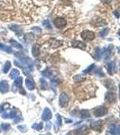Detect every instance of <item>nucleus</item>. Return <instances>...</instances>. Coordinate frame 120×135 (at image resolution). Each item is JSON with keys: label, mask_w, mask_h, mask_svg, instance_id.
<instances>
[{"label": "nucleus", "mask_w": 120, "mask_h": 135, "mask_svg": "<svg viewBox=\"0 0 120 135\" xmlns=\"http://www.w3.org/2000/svg\"><path fill=\"white\" fill-rule=\"evenodd\" d=\"M53 24H54V25L56 26L57 28L62 29L66 26L67 22H66V20L64 19V18H62V17H57V18L54 19Z\"/></svg>", "instance_id": "f257e3e1"}, {"label": "nucleus", "mask_w": 120, "mask_h": 135, "mask_svg": "<svg viewBox=\"0 0 120 135\" xmlns=\"http://www.w3.org/2000/svg\"><path fill=\"white\" fill-rule=\"evenodd\" d=\"M81 37L84 41L90 42V41H92L95 38V33L90 31H84L81 33Z\"/></svg>", "instance_id": "f03ea898"}, {"label": "nucleus", "mask_w": 120, "mask_h": 135, "mask_svg": "<svg viewBox=\"0 0 120 135\" xmlns=\"http://www.w3.org/2000/svg\"><path fill=\"white\" fill-rule=\"evenodd\" d=\"M106 113H107V108L106 107H104V106L97 107L96 109L94 110V114H95V116H97V117L105 115Z\"/></svg>", "instance_id": "7ed1b4c3"}, {"label": "nucleus", "mask_w": 120, "mask_h": 135, "mask_svg": "<svg viewBox=\"0 0 120 135\" xmlns=\"http://www.w3.org/2000/svg\"><path fill=\"white\" fill-rule=\"evenodd\" d=\"M69 101V96L65 94V93H62L61 95H60V105L61 106H65Z\"/></svg>", "instance_id": "20e7f679"}, {"label": "nucleus", "mask_w": 120, "mask_h": 135, "mask_svg": "<svg viewBox=\"0 0 120 135\" xmlns=\"http://www.w3.org/2000/svg\"><path fill=\"white\" fill-rule=\"evenodd\" d=\"M106 100L108 103H113L116 101V95L115 93L113 92H108L106 94V96H105Z\"/></svg>", "instance_id": "39448f33"}, {"label": "nucleus", "mask_w": 120, "mask_h": 135, "mask_svg": "<svg viewBox=\"0 0 120 135\" xmlns=\"http://www.w3.org/2000/svg\"><path fill=\"white\" fill-rule=\"evenodd\" d=\"M8 89H9V86H8L6 81H1L0 82V91H1V93H6Z\"/></svg>", "instance_id": "423d86ee"}, {"label": "nucleus", "mask_w": 120, "mask_h": 135, "mask_svg": "<svg viewBox=\"0 0 120 135\" xmlns=\"http://www.w3.org/2000/svg\"><path fill=\"white\" fill-rule=\"evenodd\" d=\"M72 46L74 48H79V49H81V50H85V49H86V44L81 43V42H79V41L73 42Z\"/></svg>", "instance_id": "0eeeda50"}, {"label": "nucleus", "mask_w": 120, "mask_h": 135, "mask_svg": "<svg viewBox=\"0 0 120 135\" xmlns=\"http://www.w3.org/2000/svg\"><path fill=\"white\" fill-rule=\"evenodd\" d=\"M101 124H102L101 121L94 122V123H92L91 124H90V127L96 131H99V129H100V127H101Z\"/></svg>", "instance_id": "6e6552de"}, {"label": "nucleus", "mask_w": 120, "mask_h": 135, "mask_svg": "<svg viewBox=\"0 0 120 135\" xmlns=\"http://www.w3.org/2000/svg\"><path fill=\"white\" fill-rule=\"evenodd\" d=\"M25 85H26V88H28V89L30 90L34 89V83H33L31 79H29V78H27L25 80Z\"/></svg>", "instance_id": "1a4fd4ad"}, {"label": "nucleus", "mask_w": 120, "mask_h": 135, "mask_svg": "<svg viewBox=\"0 0 120 135\" xmlns=\"http://www.w3.org/2000/svg\"><path fill=\"white\" fill-rule=\"evenodd\" d=\"M33 57H38L39 54H40V49H39V46L37 44L33 45Z\"/></svg>", "instance_id": "9d476101"}, {"label": "nucleus", "mask_w": 120, "mask_h": 135, "mask_svg": "<svg viewBox=\"0 0 120 135\" xmlns=\"http://www.w3.org/2000/svg\"><path fill=\"white\" fill-rule=\"evenodd\" d=\"M52 117V114H51V111L49 109H45L43 114H42V119L43 120H48Z\"/></svg>", "instance_id": "9b49d317"}, {"label": "nucleus", "mask_w": 120, "mask_h": 135, "mask_svg": "<svg viewBox=\"0 0 120 135\" xmlns=\"http://www.w3.org/2000/svg\"><path fill=\"white\" fill-rule=\"evenodd\" d=\"M114 67H115V63H114L113 61L108 62V64H107V69H108V71L109 72V74H112V73H113Z\"/></svg>", "instance_id": "f8f14e48"}, {"label": "nucleus", "mask_w": 120, "mask_h": 135, "mask_svg": "<svg viewBox=\"0 0 120 135\" xmlns=\"http://www.w3.org/2000/svg\"><path fill=\"white\" fill-rule=\"evenodd\" d=\"M94 57H95V59H100V58L102 57V50H100V49L96 48Z\"/></svg>", "instance_id": "ddd939ff"}, {"label": "nucleus", "mask_w": 120, "mask_h": 135, "mask_svg": "<svg viewBox=\"0 0 120 135\" xmlns=\"http://www.w3.org/2000/svg\"><path fill=\"white\" fill-rule=\"evenodd\" d=\"M19 75V71L17 69H12L11 71V73H10V78L14 79V78H16L17 76Z\"/></svg>", "instance_id": "4468645a"}, {"label": "nucleus", "mask_w": 120, "mask_h": 135, "mask_svg": "<svg viewBox=\"0 0 120 135\" xmlns=\"http://www.w3.org/2000/svg\"><path fill=\"white\" fill-rule=\"evenodd\" d=\"M10 68H11V63H10L9 61H6V62H5V66H4V68H3V71H4V73H7V72H8V70L10 69Z\"/></svg>", "instance_id": "2eb2a0df"}, {"label": "nucleus", "mask_w": 120, "mask_h": 135, "mask_svg": "<svg viewBox=\"0 0 120 135\" xmlns=\"http://www.w3.org/2000/svg\"><path fill=\"white\" fill-rule=\"evenodd\" d=\"M40 83H41V87H42V89H47V88H48V84H47V82H46V80H45V79H43V78H41Z\"/></svg>", "instance_id": "dca6fc26"}, {"label": "nucleus", "mask_w": 120, "mask_h": 135, "mask_svg": "<svg viewBox=\"0 0 120 135\" xmlns=\"http://www.w3.org/2000/svg\"><path fill=\"white\" fill-rule=\"evenodd\" d=\"M10 43H12L13 46H14V47L17 48V49H22V48H23V46H22L21 44H19L18 43H16V42H15V41H14V40H12Z\"/></svg>", "instance_id": "f3484780"}, {"label": "nucleus", "mask_w": 120, "mask_h": 135, "mask_svg": "<svg viewBox=\"0 0 120 135\" xmlns=\"http://www.w3.org/2000/svg\"><path fill=\"white\" fill-rule=\"evenodd\" d=\"M85 79V78L83 76H81V75H78V76L74 77V80L76 81V82H80V81H83Z\"/></svg>", "instance_id": "a211bd4d"}, {"label": "nucleus", "mask_w": 120, "mask_h": 135, "mask_svg": "<svg viewBox=\"0 0 120 135\" xmlns=\"http://www.w3.org/2000/svg\"><path fill=\"white\" fill-rule=\"evenodd\" d=\"M80 114H81V116L84 117V118H87V117L90 116V113L88 111H86V110H83V111L80 112Z\"/></svg>", "instance_id": "6ab92c4d"}, {"label": "nucleus", "mask_w": 120, "mask_h": 135, "mask_svg": "<svg viewBox=\"0 0 120 135\" xmlns=\"http://www.w3.org/2000/svg\"><path fill=\"white\" fill-rule=\"evenodd\" d=\"M42 75L44 77H50L51 76V71H50L49 69H46L45 70L42 71Z\"/></svg>", "instance_id": "aec40b11"}, {"label": "nucleus", "mask_w": 120, "mask_h": 135, "mask_svg": "<svg viewBox=\"0 0 120 135\" xmlns=\"http://www.w3.org/2000/svg\"><path fill=\"white\" fill-rule=\"evenodd\" d=\"M108 32H109V29H108V28L104 29L103 31L100 33V36H101V37H105V36H106L107 34L108 33Z\"/></svg>", "instance_id": "412c9836"}, {"label": "nucleus", "mask_w": 120, "mask_h": 135, "mask_svg": "<svg viewBox=\"0 0 120 135\" xmlns=\"http://www.w3.org/2000/svg\"><path fill=\"white\" fill-rule=\"evenodd\" d=\"M95 68V64H92L91 66H90L89 68H88L87 69H85L84 71H83V73H89V72H90V71H92V69Z\"/></svg>", "instance_id": "4be33fe9"}, {"label": "nucleus", "mask_w": 120, "mask_h": 135, "mask_svg": "<svg viewBox=\"0 0 120 135\" xmlns=\"http://www.w3.org/2000/svg\"><path fill=\"white\" fill-rule=\"evenodd\" d=\"M1 128H2L3 130L6 131L10 128V125L8 124V123H2V124H1Z\"/></svg>", "instance_id": "5701e85b"}, {"label": "nucleus", "mask_w": 120, "mask_h": 135, "mask_svg": "<svg viewBox=\"0 0 120 135\" xmlns=\"http://www.w3.org/2000/svg\"><path fill=\"white\" fill-rule=\"evenodd\" d=\"M3 50H5V51L8 52V53H10V52H12V49H11V48H10V47H7V46H5V47H4V49H3Z\"/></svg>", "instance_id": "b1692460"}, {"label": "nucleus", "mask_w": 120, "mask_h": 135, "mask_svg": "<svg viewBox=\"0 0 120 135\" xmlns=\"http://www.w3.org/2000/svg\"><path fill=\"white\" fill-rule=\"evenodd\" d=\"M42 24H43V25H44V26H46V27H49V28L51 29V25H50V22L49 21H47V20H46V21H44Z\"/></svg>", "instance_id": "393cba45"}, {"label": "nucleus", "mask_w": 120, "mask_h": 135, "mask_svg": "<svg viewBox=\"0 0 120 135\" xmlns=\"http://www.w3.org/2000/svg\"><path fill=\"white\" fill-rule=\"evenodd\" d=\"M34 127V128H36L37 130H39L40 128H42V123H39V124H37V125H34V126H33V128Z\"/></svg>", "instance_id": "a878e982"}, {"label": "nucleus", "mask_w": 120, "mask_h": 135, "mask_svg": "<svg viewBox=\"0 0 120 135\" xmlns=\"http://www.w3.org/2000/svg\"><path fill=\"white\" fill-rule=\"evenodd\" d=\"M33 31H36V32H38V33H41V30H40V28H38V27H34V28H33Z\"/></svg>", "instance_id": "bb28decb"}, {"label": "nucleus", "mask_w": 120, "mask_h": 135, "mask_svg": "<svg viewBox=\"0 0 120 135\" xmlns=\"http://www.w3.org/2000/svg\"><path fill=\"white\" fill-rule=\"evenodd\" d=\"M18 129H20V131H22V132H24L25 130H24V129H25L24 127H23V126H19Z\"/></svg>", "instance_id": "cd10ccee"}, {"label": "nucleus", "mask_w": 120, "mask_h": 135, "mask_svg": "<svg viewBox=\"0 0 120 135\" xmlns=\"http://www.w3.org/2000/svg\"><path fill=\"white\" fill-rule=\"evenodd\" d=\"M68 135H78V134H77V132H71V133H69Z\"/></svg>", "instance_id": "c85d7f7f"}, {"label": "nucleus", "mask_w": 120, "mask_h": 135, "mask_svg": "<svg viewBox=\"0 0 120 135\" xmlns=\"http://www.w3.org/2000/svg\"><path fill=\"white\" fill-rule=\"evenodd\" d=\"M104 1H105V2L108 3H108H110L111 1H112V0H104Z\"/></svg>", "instance_id": "c756f323"}, {"label": "nucleus", "mask_w": 120, "mask_h": 135, "mask_svg": "<svg viewBox=\"0 0 120 135\" xmlns=\"http://www.w3.org/2000/svg\"><path fill=\"white\" fill-rule=\"evenodd\" d=\"M115 14H116V16H117V17H118V16H119V14H118V13L117 12V11H116V12H115Z\"/></svg>", "instance_id": "7c9ffc66"}, {"label": "nucleus", "mask_w": 120, "mask_h": 135, "mask_svg": "<svg viewBox=\"0 0 120 135\" xmlns=\"http://www.w3.org/2000/svg\"><path fill=\"white\" fill-rule=\"evenodd\" d=\"M119 92H120V85H119Z\"/></svg>", "instance_id": "2f4dec72"}, {"label": "nucleus", "mask_w": 120, "mask_h": 135, "mask_svg": "<svg viewBox=\"0 0 120 135\" xmlns=\"http://www.w3.org/2000/svg\"><path fill=\"white\" fill-rule=\"evenodd\" d=\"M118 34H120V31H119V32H118Z\"/></svg>", "instance_id": "473e14b6"}, {"label": "nucleus", "mask_w": 120, "mask_h": 135, "mask_svg": "<svg viewBox=\"0 0 120 135\" xmlns=\"http://www.w3.org/2000/svg\"><path fill=\"white\" fill-rule=\"evenodd\" d=\"M119 52H120V49H119Z\"/></svg>", "instance_id": "72a5a7b5"}]
</instances>
